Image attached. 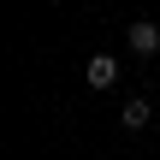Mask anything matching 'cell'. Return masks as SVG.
Wrapping results in <instances>:
<instances>
[{
    "mask_svg": "<svg viewBox=\"0 0 160 160\" xmlns=\"http://www.w3.org/2000/svg\"><path fill=\"white\" fill-rule=\"evenodd\" d=\"M131 53H137V59H154L160 53V24H148V18L131 24Z\"/></svg>",
    "mask_w": 160,
    "mask_h": 160,
    "instance_id": "obj_1",
    "label": "cell"
},
{
    "mask_svg": "<svg viewBox=\"0 0 160 160\" xmlns=\"http://www.w3.org/2000/svg\"><path fill=\"white\" fill-rule=\"evenodd\" d=\"M83 71H89V83H95V89H113V77H119V59H113V53H95Z\"/></svg>",
    "mask_w": 160,
    "mask_h": 160,
    "instance_id": "obj_2",
    "label": "cell"
},
{
    "mask_svg": "<svg viewBox=\"0 0 160 160\" xmlns=\"http://www.w3.org/2000/svg\"><path fill=\"white\" fill-rule=\"evenodd\" d=\"M148 119H154V107H148V101H142V95H131V101H125V107H119V125H125V131H142V125H148Z\"/></svg>",
    "mask_w": 160,
    "mask_h": 160,
    "instance_id": "obj_3",
    "label": "cell"
}]
</instances>
